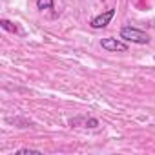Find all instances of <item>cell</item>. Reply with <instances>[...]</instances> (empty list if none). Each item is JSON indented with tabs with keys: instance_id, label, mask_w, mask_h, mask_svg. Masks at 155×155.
Masks as SVG:
<instances>
[{
	"instance_id": "cell-1",
	"label": "cell",
	"mask_w": 155,
	"mask_h": 155,
	"mask_svg": "<svg viewBox=\"0 0 155 155\" xmlns=\"http://www.w3.org/2000/svg\"><path fill=\"white\" fill-rule=\"evenodd\" d=\"M120 38L122 40H128V42H133V44H148L150 42V35L137 29V28H131V26H124L120 29Z\"/></svg>"
},
{
	"instance_id": "cell-2",
	"label": "cell",
	"mask_w": 155,
	"mask_h": 155,
	"mask_svg": "<svg viewBox=\"0 0 155 155\" xmlns=\"http://www.w3.org/2000/svg\"><path fill=\"white\" fill-rule=\"evenodd\" d=\"M101 46H102V49H106V51H111V53H126L128 51V44L126 42H122V40H119V38H111V37H108V38H102L101 40Z\"/></svg>"
},
{
	"instance_id": "cell-3",
	"label": "cell",
	"mask_w": 155,
	"mask_h": 155,
	"mask_svg": "<svg viewBox=\"0 0 155 155\" xmlns=\"http://www.w3.org/2000/svg\"><path fill=\"white\" fill-rule=\"evenodd\" d=\"M113 17H115V9H108V11H104V13L97 15L95 18H91L90 26H91L93 29H102V28H106V26L111 22V18H113Z\"/></svg>"
},
{
	"instance_id": "cell-4",
	"label": "cell",
	"mask_w": 155,
	"mask_h": 155,
	"mask_svg": "<svg viewBox=\"0 0 155 155\" xmlns=\"http://www.w3.org/2000/svg\"><path fill=\"white\" fill-rule=\"evenodd\" d=\"M69 124H71V126L84 124L86 128H99V120H97V119H93V117H90V119H86V117H77V119H71V120H69Z\"/></svg>"
},
{
	"instance_id": "cell-5",
	"label": "cell",
	"mask_w": 155,
	"mask_h": 155,
	"mask_svg": "<svg viewBox=\"0 0 155 155\" xmlns=\"http://www.w3.org/2000/svg\"><path fill=\"white\" fill-rule=\"evenodd\" d=\"M0 26H2V29H6V31H9V33H18L17 24L11 22V20H8V18H2V20H0Z\"/></svg>"
},
{
	"instance_id": "cell-6",
	"label": "cell",
	"mask_w": 155,
	"mask_h": 155,
	"mask_svg": "<svg viewBox=\"0 0 155 155\" xmlns=\"http://www.w3.org/2000/svg\"><path fill=\"white\" fill-rule=\"evenodd\" d=\"M55 2L53 0H37V9L44 11V9H53Z\"/></svg>"
},
{
	"instance_id": "cell-7",
	"label": "cell",
	"mask_w": 155,
	"mask_h": 155,
	"mask_svg": "<svg viewBox=\"0 0 155 155\" xmlns=\"http://www.w3.org/2000/svg\"><path fill=\"white\" fill-rule=\"evenodd\" d=\"M26 153H35V155H42L40 150H35V148H22L17 151V155H26Z\"/></svg>"
}]
</instances>
